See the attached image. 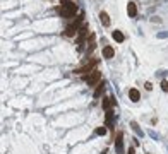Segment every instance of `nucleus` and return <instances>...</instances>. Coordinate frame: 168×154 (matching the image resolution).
Listing matches in <instances>:
<instances>
[{"instance_id":"obj_3","label":"nucleus","mask_w":168,"mask_h":154,"mask_svg":"<svg viewBox=\"0 0 168 154\" xmlns=\"http://www.w3.org/2000/svg\"><path fill=\"white\" fill-rule=\"evenodd\" d=\"M124 133L119 132L117 133V139H115V151H117V154H124Z\"/></svg>"},{"instance_id":"obj_1","label":"nucleus","mask_w":168,"mask_h":154,"mask_svg":"<svg viewBox=\"0 0 168 154\" xmlns=\"http://www.w3.org/2000/svg\"><path fill=\"white\" fill-rule=\"evenodd\" d=\"M57 12H59L62 17H74V16H76V12H77V5H76V4H72V2L64 0V2H62V5L57 9Z\"/></svg>"},{"instance_id":"obj_17","label":"nucleus","mask_w":168,"mask_h":154,"mask_svg":"<svg viewBox=\"0 0 168 154\" xmlns=\"http://www.w3.org/2000/svg\"><path fill=\"white\" fill-rule=\"evenodd\" d=\"M161 89L165 92H168V81H161Z\"/></svg>"},{"instance_id":"obj_13","label":"nucleus","mask_w":168,"mask_h":154,"mask_svg":"<svg viewBox=\"0 0 168 154\" xmlns=\"http://www.w3.org/2000/svg\"><path fill=\"white\" fill-rule=\"evenodd\" d=\"M113 40L120 43V41L125 40V36H124V33H122V31H113Z\"/></svg>"},{"instance_id":"obj_5","label":"nucleus","mask_w":168,"mask_h":154,"mask_svg":"<svg viewBox=\"0 0 168 154\" xmlns=\"http://www.w3.org/2000/svg\"><path fill=\"white\" fill-rule=\"evenodd\" d=\"M76 33H79V28H76L74 24H69V26L65 28V31H64V34H65V36H69V38L76 36Z\"/></svg>"},{"instance_id":"obj_14","label":"nucleus","mask_w":168,"mask_h":154,"mask_svg":"<svg viewBox=\"0 0 168 154\" xmlns=\"http://www.w3.org/2000/svg\"><path fill=\"white\" fill-rule=\"evenodd\" d=\"M130 127H132V128H134V130H136V133H137V135H142V130H141V128H139L137 122H130Z\"/></svg>"},{"instance_id":"obj_7","label":"nucleus","mask_w":168,"mask_h":154,"mask_svg":"<svg viewBox=\"0 0 168 154\" xmlns=\"http://www.w3.org/2000/svg\"><path fill=\"white\" fill-rule=\"evenodd\" d=\"M113 55H115V50H113L110 45H105V46H103V57H105V58H113Z\"/></svg>"},{"instance_id":"obj_15","label":"nucleus","mask_w":168,"mask_h":154,"mask_svg":"<svg viewBox=\"0 0 168 154\" xmlns=\"http://www.w3.org/2000/svg\"><path fill=\"white\" fill-rule=\"evenodd\" d=\"M94 133H96V135H105V133H107V127H98V128L94 130Z\"/></svg>"},{"instance_id":"obj_18","label":"nucleus","mask_w":168,"mask_h":154,"mask_svg":"<svg viewBox=\"0 0 168 154\" xmlns=\"http://www.w3.org/2000/svg\"><path fill=\"white\" fill-rule=\"evenodd\" d=\"M146 89H148V91L153 89V84H151V82H146Z\"/></svg>"},{"instance_id":"obj_16","label":"nucleus","mask_w":168,"mask_h":154,"mask_svg":"<svg viewBox=\"0 0 168 154\" xmlns=\"http://www.w3.org/2000/svg\"><path fill=\"white\" fill-rule=\"evenodd\" d=\"M72 24H74V26H76V28H79L81 24H82V16H77V19L74 21V22H72Z\"/></svg>"},{"instance_id":"obj_6","label":"nucleus","mask_w":168,"mask_h":154,"mask_svg":"<svg viewBox=\"0 0 168 154\" xmlns=\"http://www.w3.org/2000/svg\"><path fill=\"white\" fill-rule=\"evenodd\" d=\"M127 14H129V17H136L137 16V7H136L134 2H129L127 4Z\"/></svg>"},{"instance_id":"obj_11","label":"nucleus","mask_w":168,"mask_h":154,"mask_svg":"<svg viewBox=\"0 0 168 154\" xmlns=\"http://www.w3.org/2000/svg\"><path fill=\"white\" fill-rule=\"evenodd\" d=\"M103 91H105V82H99V84H98V87L94 89V94H93V96H94V98L98 99L99 96L103 94Z\"/></svg>"},{"instance_id":"obj_19","label":"nucleus","mask_w":168,"mask_h":154,"mask_svg":"<svg viewBox=\"0 0 168 154\" xmlns=\"http://www.w3.org/2000/svg\"><path fill=\"white\" fill-rule=\"evenodd\" d=\"M127 154H136V151H134V147H129V151H127Z\"/></svg>"},{"instance_id":"obj_8","label":"nucleus","mask_w":168,"mask_h":154,"mask_svg":"<svg viewBox=\"0 0 168 154\" xmlns=\"http://www.w3.org/2000/svg\"><path fill=\"white\" fill-rule=\"evenodd\" d=\"M101 106H103V110H110L112 106H115V98H105Z\"/></svg>"},{"instance_id":"obj_4","label":"nucleus","mask_w":168,"mask_h":154,"mask_svg":"<svg viewBox=\"0 0 168 154\" xmlns=\"http://www.w3.org/2000/svg\"><path fill=\"white\" fill-rule=\"evenodd\" d=\"M94 65H96V62H88L84 67L76 69L74 72H76V74H81V75H82V74H88V72H94V70H93V69H94Z\"/></svg>"},{"instance_id":"obj_9","label":"nucleus","mask_w":168,"mask_h":154,"mask_svg":"<svg viewBox=\"0 0 168 154\" xmlns=\"http://www.w3.org/2000/svg\"><path fill=\"white\" fill-rule=\"evenodd\" d=\"M99 21H101V24L103 26H110V16L103 10V12H99Z\"/></svg>"},{"instance_id":"obj_12","label":"nucleus","mask_w":168,"mask_h":154,"mask_svg":"<svg viewBox=\"0 0 168 154\" xmlns=\"http://www.w3.org/2000/svg\"><path fill=\"white\" fill-rule=\"evenodd\" d=\"M113 120H115V115H113L112 110H108V111H107V125L112 127V125H113Z\"/></svg>"},{"instance_id":"obj_10","label":"nucleus","mask_w":168,"mask_h":154,"mask_svg":"<svg viewBox=\"0 0 168 154\" xmlns=\"http://www.w3.org/2000/svg\"><path fill=\"white\" fill-rule=\"evenodd\" d=\"M129 98H130V99H132L134 103H137V101H139V98H141V94H139L137 89H134V87H132V89L129 91Z\"/></svg>"},{"instance_id":"obj_2","label":"nucleus","mask_w":168,"mask_h":154,"mask_svg":"<svg viewBox=\"0 0 168 154\" xmlns=\"http://www.w3.org/2000/svg\"><path fill=\"white\" fill-rule=\"evenodd\" d=\"M84 81L88 82L91 87H93V86H98L99 82H101V72H99V70L91 72L89 75H84Z\"/></svg>"}]
</instances>
